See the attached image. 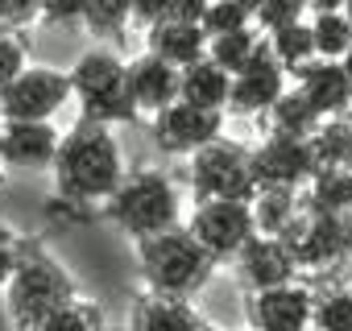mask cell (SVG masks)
I'll use <instances>...</instances> for the list:
<instances>
[{
	"label": "cell",
	"mask_w": 352,
	"mask_h": 331,
	"mask_svg": "<svg viewBox=\"0 0 352 331\" xmlns=\"http://www.w3.org/2000/svg\"><path fill=\"white\" fill-rule=\"evenodd\" d=\"M54 174V195L63 203L75 207H91V203H108V195L124 183V153L112 128L79 120L63 141H58V157L50 166Z\"/></svg>",
	"instance_id": "6da1fadb"
},
{
	"label": "cell",
	"mask_w": 352,
	"mask_h": 331,
	"mask_svg": "<svg viewBox=\"0 0 352 331\" xmlns=\"http://www.w3.org/2000/svg\"><path fill=\"white\" fill-rule=\"evenodd\" d=\"M79 298V282L71 277V269L42 244V240H30L21 244V257H17V269L9 273L5 282V310H9V323L17 331H30L34 323H42L46 315L63 310L67 302Z\"/></svg>",
	"instance_id": "7a4b0ae2"
},
{
	"label": "cell",
	"mask_w": 352,
	"mask_h": 331,
	"mask_svg": "<svg viewBox=\"0 0 352 331\" xmlns=\"http://www.w3.org/2000/svg\"><path fill=\"white\" fill-rule=\"evenodd\" d=\"M179 216H183L179 191L162 170H129L124 183L104 203V220L116 224L133 244L179 228Z\"/></svg>",
	"instance_id": "3957f363"
},
{
	"label": "cell",
	"mask_w": 352,
	"mask_h": 331,
	"mask_svg": "<svg viewBox=\"0 0 352 331\" xmlns=\"http://www.w3.org/2000/svg\"><path fill=\"white\" fill-rule=\"evenodd\" d=\"M137 261H141V277H145V290L149 294H166V298H195L212 273H216V261L191 240V232L179 224L162 236H149V240H137Z\"/></svg>",
	"instance_id": "277c9868"
},
{
	"label": "cell",
	"mask_w": 352,
	"mask_h": 331,
	"mask_svg": "<svg viewBox=\"0 0 352 331\" xmlns=\"http://www.w3.org/2000/svg\"><path fill=\"white\" fill-rule=\"evenodd\" d=\"M71 79V100H79L83 120L91 124H133L137 108L129 100V79H124V58L112 46H91L75 58V67L67 71Z\"/></svg>",
	"instance_id": "5b68a950"
},
{
	"label": "cell",
	"mask_w": 352,
	"mask_h": 331,
	"mask_svg": "<svg viewBox=\"0 0 352 331\" xmlns=\"http://www.w3.org/2000/svg\"><path fill=\"white\" fill-rule=\"evenodd\" d=\"M191 191L199 195V203L208 199H232V203H249L257 195L253 187V166H249V149L241 141H212L199 153H191Z\"/></svg>",
	"instance_id": "8992f818"
},
{
	"label": "cell",
	"mask_w": 352,
	"mask_h": 331,
	"mask_svg": "<svg viewBox=\"0 0 352 331\" xmlns=\"http://www.w3.org/2000/svg\"><path fill=\"white\" fill-rule=\"evenodd\" d=\"M71 104V79L58 67H25L0 95V124H54Z\"/></svg>",
	"instance_id": "52a82bcc"
},
{
	"label": "cell",
	"mask_w": 352,
	"mask_h": 331,
	"mask_svg": "<svg viewBox=\"0 0 352 331\" xmlns=\"http://www.w3.org/2000/svg\"><path fill=\"white\" fill-rule=\"evenodd\" d=\"M187 232L191 240L220 265V261H232L253 236V212L249 203H232V199H208V203H195L191 220H187Z\"/></svg>",
	"instance_id": "ba28073f"
},
{
	"label": "cell",
	"mask_w": 352,
	"mask_h": 331,
	"mask_svg": "<svg viewBox=\"0 0 352 331\" xmlns=\"http://www.w3.org/2000/svg\"><path fill=\"white\" fill-rule=\"evenodd\" d=\"M249 166H253L257 191H302L315 174L311 145L290 141V137H274V133H265L261 145L249 149Z\"/></svg>",
	"instance_id": "9c48e42d"
},
{
	"label": "cell",
	"mask_w": 352,
	"mask_h": 331,
	"mask_svg": "<svg viewBox=\"0 0 352 331\" xmlns=\"http://www.w3.org/2000/svg\"><path fill=\"white\" fill-rule=\"evenodd\" d=\"M286 253L294 257V269H327L344 261V240H348V216H315L298 212V220L278 236Z\"/></svg>",
	"instance_id": "30bf717a"
},
{
	"label": "cell",
	"mask_w": 352,
	"mask_h": 331,
	"mask_svg": "<svg viewBox=\"0 0 352 331\" xmlns=\"http://www.w3.org/2000/svg\"><path fill=\"white\" fill-rule=\"evenodd\" d=\"M149 133H153V145L162 153L191 157L204 145L224 137V112H204V108H191V104H170L166 112L153 116Z\"/></svg>",
	"instance_id": "8fae6325"
},
{
	"label": "cell",
	"mask_w": 352,
	"mask_h": 331,
	"mask_svg": "<svg viewBox=\"0 0 352 331\" xmlns=\"http://www.w3.org/2000/svg\"><path fill=\"white\" fill-rule=\"evenodd\" d=\"M315 310V290L290 282L274 290H257L245 298V323L249 331H307Z\"/></svg>",
	"instance_id": "7c38bea8"
},
{
	"label": "cell",
	"mask_w": 352,
	"mask_h": 331,
	"mask_svg": "<svg viewBox=\"0 0 352 331\" xmlns=\"http://www.w3.org/2000/svg\"><path fill=\"white\" fill-rule=\"evenodd\" d=\"M286 87H290L286 71H282V67L270 58V50H265L253 67H245L241 75H232L224 116H228V112H232V116H265V112L282 100Z\"/></svg>",
	"instance_id": "4fadbf2b"
},
{
	"label": "cell",
	"mask_w": 352,
	"mask_h": 331,
	"mask_svg": "<svg viewBox=\"0 0 352 331\" xmlns=\"http://www.w3.org/2000/svg\"><path fill=\"white\" fill-rule=\"evenodd\" d=\"M63 133L54 124H0V166L9 170H50Z\"/></svg>",
	"instance_id": "5bb4252c"
},
{
	"label": "cell",
	"mask_w": 352,
	"mask_h": 331,
	"mask_svg": "<svg viewBox=\"0 0 352 331\" xmlns=\"http://www.w3.org/2000/svg\"><path fill=\"white\" fill-rule=\"evenodd\" d=\"M124 79H129V100L137 112L157 116L170 104H179V71L162 58H153V54H145V50L124 62Z\"/></svg>",
	"instance_id": "9a60e30c"
},
{
	"label": "cell",
	"mask_w": 352,
	"mask_h": 331,
	"mask_svg": "<svg viewBox=\"0 0 352 331\" xmlns=\"http://www.w3.org/2000/svg\"><path fill=\"white\" fill-rule=\"evenodd\" d=\"M294 91L319 112V120H336V116H348L352 108V91H348V79L340 71V62H323V58H311L307 67H298L290 75Z\"/></svg>",
	"instance_id": "2e32d148"
},
{
	"label": "cell",
	"mask_w": 352,
	"mask_h": 331,
	"mask_svg": "<svg viewBox=\"0 0 352 331\" xmlns=\"http://www.w3.org/2000/svg\"><path fill=\"white\" fill-rule=\"evenodd\" d=\"M232 261H236V269H241L249 294L274 290V286H290L294 273H298V269H294V257L286 253V244H282L278 236H253Z\"/></svg>",
	"instance_id": "e0dca14e"
},
{
	"label": "cell",
	"mask_w": 352,
	"mask_h": 331,
	"mask_svg": "<svg viewBox=\"0 0 352 331\" xmlns=\"http://www.w3.org/2000/svg\"><path fill=\"white\" fill-rule=\"evenodd\" d=\"M145 54L183 71L208 54V38H204L199 21H153V25H145Z\"/></svg>",
	"instance_id": "ac0fdd59"
},
{
	"label": "cell",
	"mask_w": 352,
	"mask_h": 331,
	"mask_svg": "<svg viewBox=\"0 0 352 331\" xmlns=\"http://www.w3.org/2000/svg\"><path fill=\"white\" fill-rule=\"evenodd\" d=\"M204 315L187 298H166V294H137L133 306V331H199Z\"/></svg>",
	"instance_id": "d6986e66"
},
{
	"label": "cell",
	"mask_w": 352,
	"mask_h": 331,
	"mask_svg": "<svg viewBox=\"0 0 352 331\" xmlns=\"http://www.w3.org/2000/svg\"><path fill=\"white\" fill-rule=\"evenodd\" d=\"M228 75L220 67H212L208 58L191 62L179 71V104L204 108V112H224L228 108Z\"/></svg>",
	"instance_id": "ffe728a7"
},
{
	"label": "cell",
	"mask_w": 352,
	"mask_h": 331,
	"mask_svg": "<svg viewBox=\"0 0 352 331\" xmlns=\"http://www.w3.org/2000/svg\"><path fill=\"white\" fill-rule=\"evenodd\" d=\"M302 212L315 216H348L352 212V170H315L302 187Z\"/></svg>",
	"instance_id": "44dd1931"
},
{
	"label": "cell",
	"mask_w": 352,
	"mask_h": 331,
	"mask_svg": "<svg viewBox=\"0 0 352 331\" xmlns=\"http://www.w3.org/2000/svg\"><path fill=\"white\" fill-rule=\"evenodd\" d=\"M307 30H311L315 58H323V62H340L352 50V30H348L340 5H315L307 17Z\"/></svg>",
	"instance_id": "7402d4cb"
},
{
	"label": "cell",
	"mask_w": 352,
	"mask_h": 331,
	"mask_svg": "<svg viewBox=\"0 0 352 331\" xmlns=\"http://www.w3.org/2000/svg\"><path fill=\"white\" fill-rule=\"evenodd\" d=\"M265 120H270V133L274 137H290V141H311L315 133H319V112L294 91V87H286L282 91V100L265 112Z\"/></svg>",
	"instance_id": "603a6c76"
},
{
	"label": "cell",
	"mask_w": 352,
	"mask_h": 331,
	"mask_svg": "<svg viewBox=\"0 0 352 331\" xmlns=\"http://www.w3.org/2000/svg\"><path fill=\"white\" fill-rule=\"evenodd\" d=\"M249 212L257 236H282L302 212V191H257L249 199Z\"/></svg>",
	"instance_id": "cb8c5ba5"
},
{
	"label": "cell",
	"mask_w": 352,
	"mask_h": 331,
	"mask_svg": "<svg viewBox=\"0 0 352 331\" xmlns=\"http://www.w3.org/2000/svg\"><path fill=\"white\" fill-rule=\"evenodd\" d=\"M261 54H265V38H261L257 30H241V34H228V38H212L204 58H208L212 67H220V71L232 79V75H241L245 67H253Z\"/></svg>",
	"instance_id": "d4e9b609"
},
{
	"label": "cell",
	"mask_w": 352,
	"mask_h": 331,
	"mask_svg": "<svg viewBox=\"0 0 352 331\" xmlns=\"http://www.w3.org/2000/svg\"><path fill=\"white\" fill-rule=\"evenodd\" d=\"M307 145L315 157V170H327V166L331 170H352V124H348V116L323 120Z\"/></svg>",
	"instance_id": "484cf974"
},
{
	"label": "cell",
	"mask_w": 352,
	"mask_h": 331,
	"mask_svg": "<svg viewBox=\"0 0 352 331\" xmlns=\"http://www.w3.org/2000/svg\"><path fill=\"white\" fill-rule=\"evenodd\" d=\"M265 50H270V58L286 71V79L298 71V67H307L311 58H315V46H311V30H307V17L302 21H294V25H286V30H274V34H265Z\"/></svg>",
	"instance_id": "4316f807"
},
{
	"label": "cell",
	"mask_w": 352,
	"mask_h": 331,
	"mask_svg": "<svg viewBox=\"0 0 352 331\" xmlns=\"http://www.w3.org/2000/svg\"><path fill=\"white\" fill-rule=\"evenodd\" d=\"M199 30L208 42L253 30V5H245V0H208L204 13H199Z\"/></svg>",
	"instance_id": "83f0119b"
},
{
	"label": "cell",
	"mask_w": 352,
	"mask_h": 331,
	"mask_svg": "<svg viewBox=\"0 0 352 331\" xmlns=\"http://www.w3.org/2000/svg\"><path fill=\"white\" fill-rule=\"evenodd\" d=\"M30 331H104V310L79 294L75 302H67L63 310L46 315V319H42V323H34Z\"/></svg>",
	"instance_id": "f1b7e54d"
},
{
	"label": "cell",
	"mask_w": 352,
	"mask_h": 331,
	"mask_svg": "<svg viewBox=\"0 0 352 331\" xmlns=\"http://www.w3.org/2000/svg\"><path fill=\"white\" fill-rule=\"evenodd\" d=\"M311 327H315V331H352V290L344 286V290L315 294Z\"/></svg>",
	"instance_id": "f546056e"
},
{
	"label": "cell",
	"mask_w": 352,
	"mask_h": 331,
	"mask_svg": "<svg viewBox=\"0 0 352 331\" xmlns=\"http://www.w3.org/2000/svg\"><path fill=\"white\" fill-rule=\"evenodd\" d=\"M129 5H108V0H96V5H83L79 9V25H87L91 34H108V38H124L129 30Z\"/></svg>",
	"instance_id": "4dcf8cb0"
},
{
	"label": "cell",
	"mask_w": 352,
	"mask_h": 331,
	"mask_svg": "<svg viewBox=\"0 0 352 331\" xmlns=\"http://www.w3.org/2000/svg\"><path fill=\"white\" fill-rule=\"evenodd\" d=\"M307 9H302V0H261V5H253V30L265 38L274 30H286L294 21H302Z\"/></svg>",
	"instance_id": "1f68e13d"
},
{
	"label": "cell",
	"mask_w": 352,
	"mask_h": 331,
	"mask_svg": "<svg viewBox=\"0 0 352 331\" xmlns=\"http://www.w3.org/2000/svg\"><path fill=\"white\" fill-rule=\"evenodd\" d=\"M30 67V42L25 34H0V95L9 91V83Z\"/></svg>",
	"instance_id": "d6a6232c"
},
{
	"label": "cell",
	"mask_w": 352,
	"mask_h": 331,
	"mask_svg": "<svg viewBox=\"0 0 352 331\" xmlns=\"http://www.w3.org/2000/svg\"><path fill=\"white\" fill-rule=\"evenodd\" d=\"M21 244H25V236L9 224V220H0V290H5V282H9V273L17 269V257H21Z\"/></svg>",
	"instance_id": "836d02e7"
},
{
	"label": "cell",
	"mask_w": 352,
	"mask_h": 331,
	"mask_svg": "<svg viewBox=\"0 0 352 331\" xmlns=\"http://www.w3.org/2000/svg\"><path fill=\"white\" fill-rule=\"evenodd\" d=\"M34 21H38L34 5H9V0H0V34H21Z\"/></svg>",
	"instance_id": "e575fe53"
},
{
	"label": "cell",
	"mask_w": 352,
	"mask_h": 331,
	"mask_svg": "<svg viewBox=\"0 0 352 331\" xmlns=\"http://www.w3.org/2000/svg\"><path fill=\"white\" fill-rule=\"evenodd\" d=\"M340 71H344V79H348V91H352V50L340 58Z\"/></svg>",
	"instance_id": "d590c367"
},
{
	"label": "cell",
	"mask_w": 352,
	"mask_h": 331,
	"mask_svg": "<svg viewBox=\"0 0 352 331\" xmlns=\"http://www.w3.org/2000/svg\"><path fill=\"white\" fill-rule=\"evenodd\" d=\"M344 261H352V220H348V240H344Z\"/></svg>",
	"instance_id": "8d00e7d4"
},
{
	"label": "cell",
	"mask_w": 352,
	"mask_h": 331,
	"mask_svg": "<svg viewBox=\"0 0 352 331\" xmlns=\"http://www.w3.org/2000/svg\"><path fill=\"white\" fill-rule=\"evenodd\" d=\"M344 9V21H348V30H352V0H348V5H340Z\"/></svg>",
	"instance_id": "74e56055"
},
{
	"label": "cell",
	"mask_w": 352,
	"mask_h": 331,
	"mask_svg": "<svg viewBox=\"0 0 352 331\" xmlns=\"http://www.w3.org/2000/svg\"><path fill=\"white\" fill-rule=\"evenodd\" d=\"M199 331H220V327H216V323H208V319H204V327H199Z\"/></svg>",
	"instance_id": "f35d334b"
},
{
	"label": "cell",
	"mask_w": 352,
	"mask_h": 331,
	"mask_svg": "<svg viewBox=\"0 0 352 331\" xmlns=\"http://www.w3.org/2000/svg\"><path fill=\"white\" fill-rule=\"evenodd\" d=\"M348 124H352V108H348Z\"/></svg>",
	"instance_id": "ab89813d"
},
{
	"label": "cell",
	"mask_w": 352,
	"mask_h": 331,
	"mask_svg": "<svg viewBox=\"0 0 352 331\" xmlns=\"http://www.w3.org/2000/svg\"><path fill=\"white\" fill-rule=\"evenodd\" d=\"M348 220H352V212H348Z\"/></svg>",
	"instance_id": "60d3db41"
},
{
	"label": "cell",
	"mask_w": 352,
	"mask_h": 331,
	"mask_svg": "<svg viewBox=\"0 0 352 331\" xmlns=\"http://www.w3.org/2000/svg\"><path fill=\"white\" fill-rule=\"evenodd\" d=\"M307 331H315V327H307Z\"/></svg>",
	"instance_id": "b9f144b4"
}]
</instances>
